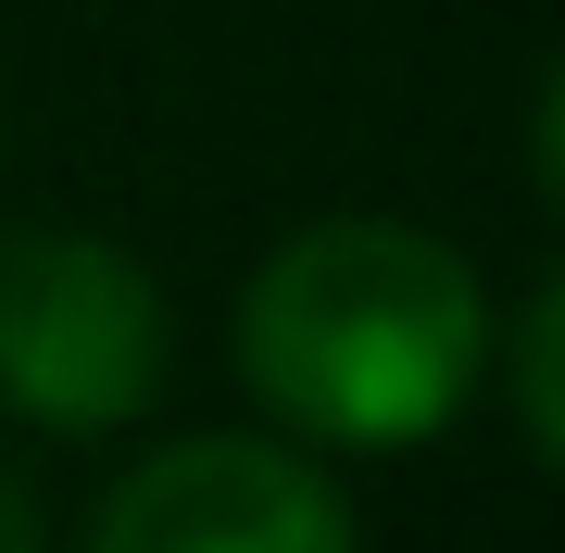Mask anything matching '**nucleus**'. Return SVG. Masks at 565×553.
Returning <instances> with one entry per match:
<instances>
[{
  "mask_svg": "<svg viewBox=\"0 0 565 553\" xmlns=\"http://www.w3.org/2000/svg\"><path fill=\"white\" fill-rule=\"evenodd\" d=\"M490 277L415 214H315L239 289V377L289 440L415 453L490 377Z\"/></svg>",
  "mask_w": 565,
  "mask_h": 553,
  "instance_id": "1",
  "label": "nucleus"
},
{
  "mask_svg": "<svg viewBox=\"0 0 565 553\" xmlns=\"http://www.w3.org/2000/svg\"><path fill=\"white\" fill-rule=\"evenodd\" d=\"M163 289L126 240L88 226H0V403L63 440H102L163 390Z\"/></svg>",
  "mask_w": 565,
  "mask_h": 553,
  "instance_id": "2",
  "label": "nucleus"
},
{
  "mask_svg": "<svg viewBox=\"0 0 565 553\" xmlns=\"http://www.w3.org/2000/svg\"><path fill=\"white\" fill-rule=\"evenodd\" d=\"M76 553H364L340 478L264 428H202L126 466Z\"/></svg>",
  "mask_w": 565,
  "mask_h": 553,
  "instance_id": "3",
  "label": "nucleus"
},
{
  "mask_svg": "<svg viewBox=\"0 0 565 553\" xmlns=\"http://www.w3.org/2000/svg\"><path fill=\"white\" fill-rule=\"evenodd\" d=\"M515 440L541 453H565V277H541L515 302Z\"/></svg>",
  "mask_w": 565,
  "mask_h": 553,
  "instance_id": "4",
  "label": "nucleus"
},
{
  "mask_svg": "<svg viewBox=\"0 0 565 553\" xmlns=\"http://www.w3.org/2000/svg\"><path fill=\"white\" fill-rule=\"evenodd\" d=\"M0 553H39V491L0 466Z\"/></svg>",
  "mask_w": 565,
  "mask_h": 553,
  "instance_id": "5",
  "label": "nucleus"
}]
</instances>
